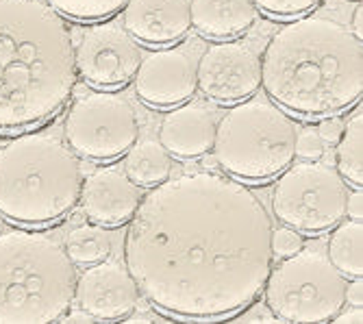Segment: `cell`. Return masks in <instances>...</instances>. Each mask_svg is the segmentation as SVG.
I'll return each instance as SVG.
<instances>
[{
  "label": "cell",
  "mask_w": 363,
  "mask_h": 324,
  "mask_svg": "<svg viewBox=\"0 0 363 324\" xmlns=\"http://www.w3.org/2000/svg\"><path fill=\"white\" fill-rule=\"evenodd\" d=\"M272 218L246 183L213 170L168 177L140 201L124 262L140 294L179 320H224L263 291Z\"/></svg>",
  "instance_id": "obj_1"
},
{
  "label": "cell",
  "mask_w": 363,
  "mask_h": 324,
  "mask_svg": "<svg viewBox=\"0 0 363 324\" xmlns=\"http://www.w3.org/2000/svg\"><path fill=\"white\" fill-rule=\"evenodd\" d=\"M70 28L46 0H0V133L55 118L77 85Z\"/></svg>",
  "instance_id": "obj_2"
},
{
  "label": "cell",
  "mask_w": 363,
  "mask_h": 324,
  "mask_svg": "<svg viewBox=\"0 0 363 324\" xmlns=\"http://www.w3.org/2000/svg\"><path fill=\"white\" fill-rule=\"evenodd\" d=\"M261 85L268 99L289 113L337 116L361 101V40L331 18L307 13L289 20L263 50Z\"/></svg>",
  "instance_id": "obj_3"
},
{
  "label": "cell",
  "mask_w": 363,
  "mask_h": 324,
  "mask_svg": "<svg viewBox=\"0 0 363 324\" xmlns=\"http://www.w3.org/2000/svg\"><path fill=\"white\" fill-rule=\"evenodd\" d=\"M83 187L79 157L52 133H22L0 148V216L48 226L68 216Z\"/></svg>",
  "instance_id": "obj_4"
},
{
  "label": "cell",
  "mask_w": 363,
  "mask_h": 324,
  "mask_svg": "<svg viewBox=\"0 0 363 324\" xmlns=\"http://www.w3.org/2000/svg\"><path fill=\"white\" fill-rule=\"evenodd\" d=\"M77 268L48 233H0V324L59 322L74 303Z\"/></svg>",
  "instance_id": "obj_5"
},
{
  "label": "cell",
  "mask_w": 363,
  "mask_h": 324,
  "mask_svg": "<svg viewBox=\"0 0 363 324\" xmlns=\"http://www.w3.org/2000/svg\"><path fill=\"white\" fill-rule=\"evenodd\" d=\"M296 135V124L283 107L250 96L222 116L211 150L228 177L263 183L291 166Z\"/></svg>",
  "instance_id": "obj_6"
},
{
  "label": "cell",
  "mask_w": 363,
  "mask_h": 324,
  "mask_svg": "<svg viewBox=\"0 0 363 324\" xmlns=\"http://www.w3.org/2000/svg\"><path fill=\"white\" fill-rule=\"evenodd\" d=\"M263 291L277 320L322 324L331 322L344 309L346 276L322 250L301 248L270 270Z\"/></svg>",
  "instance_id": "obj_7"
},
{
  "label": "cell",
  "mask_w": 363,
  "mask_h": 324,
  "mask_svg": "<svg viewBox=\"0 0 363 324\" xmlns=\"http://www.w3.org/2000/svg\"><path fill=\"white\" fill-rule=\"evenodd\" d=\"M348 183L318 159H305L279 174L272 189L277 220L298 233L315 235L333 229L346 216Z\"/></svg>",
  "instance_id": "obj_8"
},
{
  "label": "cell",
  "mask_w": 363,
  "mask_h": 324,
  "mask_svg": "<svg viewBox=\"0 0 363 324\" xmlns=\"http://www.w3.org/2000/svg\"><path fill=\"white\" fill-rule=\"evenodd\" d=\"M65 144L77 157L107 164L140 138L138 111L128 99L111 89L87 91L72 103L63 122Z\"/></svg>",
  "instance_id": "obj_9"
},
{
  "label": "cell",
  "mask_w": 363,
  "mask_h": 324,
  "mask_svg": "<svg viewBox=\"0 0 363 324\" xmlns=\"http://www.w3.org/2000/svg\"><path fill=\"white\" fill-rule=\"evenodd\" d=\"M77 74L98 89H116L133 81L142 61V48L128 30L116 22H96L74 48Z\"/></svg>",
  "instance_id": "obj_10"
},
{
  "label": "cell",
  "mask_w": 363,
  "mask_h": 324,
  "mask_svg": "<svg viewBox=\"0 0 363 324\" xmlns=\"http://www.w3.org/2000/svg\"><path fill=\"white\" fill-rule=\"evenodd\" d=\"M198 89L218 105H238L257 94L261 85V57L238 40L211 44L196 63Z\"/></svg>",
  "instance_id": "obj_11"
},
{
  "label": "cell",
  "mask_w": 363,
  "mask_h": 324,
  "mask_svg": "<svg viewBox=\"0 0 363 324\" xmlns=\"http://www.w3.org/2000/svg\"><path fill=\"white\" fill-rule=\"evenodd\" d=\"M138 99L155 109H172L187 103L198 89L196 63L181 48H163L148 52L135 72Z\"/></svg>",
  "instance_id": "obj_12"
},
{
  "label": "cell",
  "mask_w": 363,
  "mask_h": 324,
  "mask_svg": "<svg viewBox=\"0 0 363 324\" xmlns=\"http://www.w3.org/2000/svg\"><path fill=\"white\" fill-rule=\"evenodd\" d=\"M74 298L96 320H122L135 309L140 287L126 266L103 259L77 276Z\"/></svg>",
  "instance_id": "obj_13"
},
{
  "label": "cell",
  "mask_w": 363,
  "mask_h": 324,
  "mask_svg": "<svg viewBox=\"0 0 363 324\" xmlns=\"http://www.w3.org/2000/svg\"><path fill=\"white\" fill-rule=\"evenodd\" d=\"M79 201L89 224L111 229L133 218L142 201V191L122 170L101 168L83 181Z\"/></svg>",
  "instance_id": "obj_14"
},
{
  "label": "cell",
  "mask_w": 363,
  "mask_h": 324,
  "mask_svg": "<svg viewBox=\"0 0 363 324\" xmlns=\"http://www.w3.org/2000/svg\"><path fill=\"white\" fill-rule=\"evenodd\" d=\"M122 11L128 35L148 46L174 44L191 28L189 0H128Z\"/></svg>",
  "instance_id": "obj_15"
},
{
  "label": "cell",
  "mask_w": 363,
  "mask_h": 324,
  "mask_svg": "<svg viewBox=\"0 0 363 324\" xmlns=\"http://www.w3.org/2000/svg\"><path fill=\"white\" fill-rule=\"evenodd\" d=\"M218 120L211 109L203 105L172 107L161 120L159 142L172 157L201 159L213 148Z\"/></svg>",
  "instance_id": "obj_16"
},
{
  "label": "cell",
  "mask_w": 363,
  "mask_h": 324,
  "mask_svg": "<svg viewBox=\"0 0 363 324\" xmlns=\"http://www.w3.org/2000/svg\"><path fill=\"white\" fill-rule=\"evenodd\" d=\"M255 0H189L191 26L203 38L235 40L257 22Z\"/></svg>",
  "instance_id": "obj_17"
},
{
  "label": "cell",
  "mask_w": 363,
  "mask_h": 324,
  "mask_svg": "<svg viewBox=\"0 0 363 324\" xmlns=\"http://www.w3.org/2000/svg\"><path fill=\"white\" fill-rule=\"evenodd\" d=\"M172 172V155L157 140L135 142L126 150L124 174L140 187H155Z\"/></svg>",
  "instance_id": "obj_18"
},
{
  "label": "cell",
  "mask_w": 363,
  "mask_h": 324,
  "mask_svg": "<svg viewBox=\"0 0 363 324\" xmlns=\"http://www.w3.org/2000/svg\"><path fill=\"white\" fill-rule=\"evenodd\" d=\"M363 226L357 220L335 224L328 238V259L348 279H359L363 272Z\"/></svg>",
  "instance_id": "obj_19"
},
{
  "label": "cell",
  "mask_w": 363,
  "mask_h": 324,
  "mask_svg": "<svg viewBox=\"0 0 363 324\" xmlns=\"http://www.w3.org/2000/svg\"><path fill=\"white\" fill-rule=\"evenodd\" d=\"M361 142H363V113L361 107L348 118L342 138L337 140V172L352 187H361L363 168H361Z\"/></svg>",
  "instance_id": "obj_20"
},
{
  "label": "cell",
  "mask_w": 363,
  "mask_h": 324,
  "mask_svg": "<svg viewBox=\"0 0 363 324\" xmlns=\"http://www.w3.org/2000/svg\"><path fill=\"white\" fill-rule=\"evenodd\" d=\"M65 252L74 262V266H91L103 262L111 252V240L101 226H77L65 238Z\"/></svg>",
  "instance_id": "obj_21"
},
{
  "label": "cell",
  "mask_w": 363,
  "mask_h": 324,
  "mask_svg": "<svg viewBox=\"0 0 363 324\" xmlns=\"http://www.w3.org/2000/svg\"><path fill=\"white\" fill-rule=\"evenodd\" d=\"M63 18L77 22H105L120 13L128 0H46Z\"/></svg>",
  "instance_id": "obj_22"
},
{
  "label": "cell",
  "mask_w": 363,
  "mask_h": 324,
  "mask_svg": "<svg viewBox=\"0 0 363 324\" xmlns=\"http://www.w3.org/2000/svg\"><path fill=\"white\" fill-rule=\"evenodd\" d=\"M322 0H255L259 11L270 18H301L313 11Z\"/></svg>",
  "instance_id": "obj_23"
},
{
  "label": "cell",
  "mask_w": 363,
  "mask_h": 324,
  "mask_svg": "<svg viewBox=\"0 0 363 324\" xmlns=\"http://www.w3.org/2000/svg\"><path fill=\"white\" fill-rule=\"evenodd\" d=\"M303 248V235L291 229V226H281V229H274L272 231V252L274 257H289L294 252H298Z\"/></svg>",
  "instance_id": "obj_24"
},
{
  "label": "cell",
  "mask_w": 363,
  "mask_h": 324,
  "mask_svg": "<svg viewBox=\"0 0 363 324\" xmlns=\"http://www.w3.org/2000/svg\"><path fill=\"white\" fill-rule=\"evenodd\" d=\"M324 152V142L318 131H303L296 135V155L303 159H318Z\"/></svg>",
  "instance_id": "obj_25"
},
{
  "label": "cell",
  "mask_w": 363,
  "mask_h": 324,
  "mask_svg": "<svg viewBox=\"0 0 363 324\" xmlns=\"http://www.w3.org/2000/svg\"><path fill=\"white\" fill-rule=\"evenodd\" d=\"M320 126H318V135L324 144H337V140L342 138V131H344V124L340 118L335 116H326V118H320Z\"/></svg>",
  "instance_id": "obj_26"
},
{
  "label": "cell",
  "mask_w": 363,
  "mask_h": 324,
  "mask_svg": "<svg viewBox=\"0 0 363 324\" xmlns=\"http://www.w3.org/2000/svg\"><path fill=\"white\" fill-rule=\"evenodd\" d=\"M346 213L350 216V220L361 222L363 216V201H361V187L357 191H348V201H346Z\"/></svg>",
  "instance_id": "obj_27"
},
{
  "label": "cell",
  "mask_w": 363,
  "mask_h": 324,
  "mask_svg": "<svg viewBox=\"0 0 363 324\" xmlns=\"http://www.w3.org/2000/svg\"><path fill=\"white\" fill-rule=\"evenodd\" d=\"M346 303L350 307H361L363 303V287H361V276L352 279V283H346Z\"/></svg>",
  "instance_id": "obj_28"
},
{
  "label": "cell",
  "mask_w": 363,
  "mask_h": 324,
  "mask_svg": "<svg viewBox=\"0 0 363 324\" xmlns=\"http://www.w3.org/2000/svg\"><path fill=\"white\" fill-rule=\"evenodd\" d=\"M59 322H70V324H87V322H96V318L91 315V313H87V311H83V309H79V311H65L61 318H59Z\"/></svg>",
  "instance_id": "obj_29"
},
{
  "label": "cell",
  "mask_w": 363,
  "mask_h": 324,
  "mask_svg": "<svg viewBox=\"0 0 363 324\" xmlns=\"http://www.w3.org/2000/svg\"><path fill=\"white\" fill-rule=\"evenodd\" d=\"M335 322H354V324H361V307H352V309H348V311H340L335 318H333Z\"/></svg>",
  "instance_id": "obj_30"
},
{
  "label": "cell",
  "mask_w": 363,
  "mask_h": 324,
  "mask_svg": "<svg viewBox=\"0 0 363 324\" xmlns=\"http://www.w3.org/2000/svg\"><path fill=\"white\" fill-rule=\"evenodd\" d=\"M361 18H363V7H361V3L354 7V11H352V33L361 40Z\"/></svg>",
  "instance_id": "obj_31"
}]
</instances>
